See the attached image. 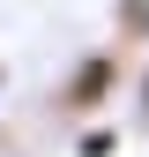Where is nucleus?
<instances>
[{"label": "nucleus", "instance_id": "obj_1", "mask_svg": "<svg viewBox=\"0 0 149 157\" xmlns=\"http://www.w3.org/2000/svg\"><path fill=\"white\" fill-rule=\"evenodd\" d=\"M104 90H112V60H89L82 75H74V90H67V97H74V105H97Z\"/></svg>", "mask_w": 149, "mask_h": 157}, {"label": "nucleus", "instance_id": "obj_2", "mask_svg": "<svg viewBox=\"0 0 149 157\" xmlns=\"http://www.w3.org/2000/svg\"><path fill=\"white\" fill-rule=\"evenodd\" d=\"M142 105H149V75H142Z\"/></svg>", "mask_w": 149, "mask_h": 157}]
</instances>
